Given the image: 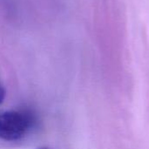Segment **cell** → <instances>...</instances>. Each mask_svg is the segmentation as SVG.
I'll return each mask as SVG.
<instances>
[{
    "mask_svg": "<svg viewBox=\"0 0 149 149\" xmlns=\"http://www.w3.org/2000/svg\"><path fill=\"white\" fill-rule=\"evenodd\" d=\"M33 123V118L26 111H10L0 113V139L15 141L23 138Z\"/></svg>",
    "mask_w": 149,
    "mask_h": 149,
    "instance_id": "cell-1",
    "label": "cell"
},
{
    "mask_svg": "<svg viewBox=\"0 0 149 149\" xmlns=\"http://www.w3.org/2000/svg\"><path fill=\"white\" fill-rule=\"evenodd\" d=\"M4 97H5V90L3 87V86L0 84V104L3 101Z\"/></svg>",
    "mask_w": 149,
    "mask_h": 149,
    "instance_id": "cell-2",
    "label": "cell"
},
{
    "mask_svg": "<svg viewBox=\"0 0 149 149\" xmlns=\"http://www.w3.org/2000/svg\"><path fill=\"white\" fill-rule=\"evenodd\" d=\"M40 149H46V148H40Z\"/></svg>",
    "mask_w": 149,
    "mask_h": 149,
    "instance_id": "cell-3",
    "label": "cell"
}]
</instances>
